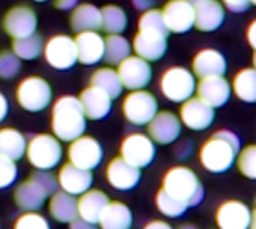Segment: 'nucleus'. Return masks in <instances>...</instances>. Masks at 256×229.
Listing matches in <instances>:
<instances>
[{
    "instance_id": "nucleus-1",
    "label": "nucleus",
    "mask_w": 256,
    "mask_h": 229,
    "mask_svg": "<svg viewBox=\"0 0 256 229\" xmlns=\"http://www.w3.org/2000/svg\"><path fill=\"white\" fill-rule=\"evenodd\" d=\"M242 148L237 134L228 129L214 132L200 150V162L202 168L212 174H224L236 164L237 153Z\"/></svg>"
},
{
    "instance_id": "nucleus-2",
    "label": "nucleus",
    "mask_w": 256,
    "mask_h": 229,
    "mask_svg": "<svg viewBox=\"0 0 256 229\" xmlns=\"http://www.w3.org/2000/svg\"><path fill=\"white\" fill-rule=\"evenodd\" d=\"M87 118L78 98L66 94L58 98L52 105L51 130L62 142H70L84 135Z\"/></svg>"
},
{
    "instance_id": "nucleus-3",
    "label": "nucleus",
    "mask_w": 256,
    "mask_h": 229,
    "mask_svg": "<svg viewBox=\"0 0 256 229\" xmlns=\"http://www.w3.org/2000/svg\"><path fill=\"white\" fill-rule=\"evenodd\" d=\"M162 189L184 202L189 208L200 206L206 196L204 186L196 172L183 165L172 166L166 171L164 176Z\"/></svg>"
},
{
    "instance_id": "nucleus-4",
    "label": "nucleus",
    "mask_w": 256,
    "mask_h": 229,
    "mask_svg": "<svg viewBox=\"0 0 256 229\" xmlns=\"http://www.w3.org/2000/svg\"><path fill=\"white\" fill-rule=\"evenodd\" d=\"M24 156L34 170L51 171L63 159L62 141L50 134H38L27 142Z\"/></svg>"
},
{
    "instance_id": "nucleus-5",
    "label": "nucleus",
    "mask_w": 256,
    "mask_h": 229,
    "mask_svg": "<svg viewBox=\"0 0 256 229\" xmlns=\"http://www.w3.org/2000/svg\"><path fill=\"white\" fill-rule=\"evenodd\" d=\"M15 98L22 110L28 112H40L51 104L52 88L46 80L32 75L18 84Z\"/></svg>"
},
{
    "instance_id": "nucleus-6",
    "label": "nucleus",
    "mask_w": 256,
    "mask_h": 229,
    "mask_svg": "<svg viewBox=\"0 0 256 229\" xmlns=\"http://www.w3.org/2000/svg\"><path fill=\"white\" fill-rule=\"evenodd\" d=\"M160 92L162 94L174 104H182L194 96L196 88L195 75L182 66H172L166 69L160 76Z\"/></svg>"
},
{
    "instance_id": "nucleus-7",
    "label": "nucleus",
    "mask_w": 256,
    "mask_h": 229,
    "mask_svg": "<svg viewBox=\"0 0 256 229\" xmlns=\"http://www.w3.org/2000/svg\"><path fill=\"white\" fill-rule=\"evenodd\" d=\"M124 118L134 126H147L159 111L158 99L147 90H132L122 104Z\"/></svg>"
},
{
    "instance_id": "nucleus-8",
    "label": "nucleus",
    "mask_w": 256,
    "mask_h": 229,
    "mask_svg": "<svg viewBox=\"0 0 256 229\" xmlns=\"http://www.w3.org/2000/svg\"><path fill=\"white\" fill-rule=\"evenodd\" d=\"M154 156L156 146L146 134H129L120 144V158L140 170L148 166L154 160Z\"/></svg>"
},
{
    "instance_id": "nucleus-9",
    "label": "nucleus",
    "mask_w": 256,
    "mask_h": 229,
    "mask_svg": "<svg viewBox=\"0 0 256 229\" xmlns=\"http://www.w3.org/2000/svg\"><path fill=\"white\" fill-rule=\"evenodd\" d=\"M68 159L72 165L81 170L93 171L104 159V148L96 138L90 135H81L69 142Z\"/></svg>"
},
{
    "instance_id": "nucleus-10",
    "label": "nucleus",
    "mask_w": 256,
    "mask_h": 229,
    "mask_svg": "<svg viewBox=\"0 0 256 229\" xmlns=\"http://www.w3.org/2000/svg\"><path fill=\"white\" fill-rule=\"evenodd\" d=\"M219 229H255V212L243 201L228 200L216 210Z\"/></svg>"
},
{
    "instance_id": "nucleus-11",
    "label": "nucleus",
    "mask_w": 256,
    "mask_h": 229,
    "mask_svg": "<svg viewBox=\"0 0 256 229\" xmlns=\"http://www.w3.org/2000/svg\"><path fill=\"white\" fill-rule=\"evenodd\" d=\"M44 57L46 63L57 70H68L78 62L74 38L68 34H56L44 45Z\"/></svg>"
},
{
    "instance_id": "nucleus-12",
    "label": "nucleus",
    "mask_w": 256,
    "mask_h": 229,
    "mask_svg": "<svg viewBox=\"0 0 256 229\" xmlns=\"http://www.w3.org/2000/svg\"><path fill=\"white\" fill-rule=\"evenodd\" d=\"M117 69L118 78L123 84V88L132 90H142L146 88L153 76V69L150 62L138 57L129 56L123 62H120Z\"/></svg>"
},
{
    "instance_id": "nucleus-13",
    "label": "nucleus",
    "mask_w": 256,
    "mask_h": 229,
    "mask_svg": "<svg viewBox=\"0 0 256 229\" xmlns=\"http://www.w3.org/2000/svg\"><path fill=\"white\" fill-rule=\"evenodd\" d=\"M3 28L14 39L30 36L36 33V28H38L36 12L30 6L16 4L4 14Z\"/></svg>"
},
{
    "instance_id": "nucleus-14",
    "label": "nucleus",
    "mask_w": 256,
    "mask_h": 229,
    "mask_svg": "<svg viewBox=\"0 0 256 229\" xmlns=\"http://www.w3.org/2000/svg\"><path fill=\"white\" fill-rule=\"evenodd\" d=\"M216 112L214 108L206 104L200 98H189L182 102L180 108V122L190 130H206L214 122Z\"/></svg>"
},
{
    "instance_id": "nucleus-15",
    "label": "nucleus",
    "mask_w": 256,
    "mask_h": 229,
    "mask_svg": "<svg viewBox=\"0 0 256 229\" xmlns=\"http://www.w3.org/2000/svg\"><path fill=\"white\" fill-rule=\"evenodd\" d=\"M182 122L178 116L171 111H158L156 116L148 122V136L154 144L168 146L178 140L182 135Z\"/></svg>"
},
{
    "instance_id": "nucleus-16",
    "label": "nucleus",
    "mask_w": 256,
    "mask_h": 229,
    "mask_svg": "<svg viewBox=\"0 0 256 229\" xmlns=\"http://www.w3.org/2000/svg\"><path fill=\"white\" fill-rule=\"evenodd\" d=\"M105 177L108 184L120 192L132 190L138 186L141 180V170L128 164L120 156L114 158L105 170Z\"/></svg>"
},
{
    "instance_id": "nucleus-17",
    "label": "nucleus",
    "mask_w": 256,
    "mask_h": 229,
    "mask_svg": "<svg viewBox=\"0 0 256 229\" xmlns=\"http://www.w3.org/2000/svg\"><path fill=\"white\" fill-rule=\"evenodd\" d=\"M162 16L170 33H186L194 28L195 9L186 0H170L162 9Z\"/></svg>"
},
{
    "instance_id": "nucleus-18",
    "label": "nucleus",
    "mask_w": 256,
    "mask_h": 229,
    "mask_svg": "<svg viewBox=\"0 0 256 229\" xmlns=\"http://www.w3.org/2000/svg\"><path fill=\"white\" fill-rule=\"evenodd\" d=\"M168 34L153 32V30H138L134 38L132 48L138 57L147 62L160 60L168 48Z\"/></svg>"
},
{
    "instance_id": "nucleus-19",
    "label": "nucleus",
    "mask_w": 256,
    "mask_h": 229,
    "mask_svg": "<svg viewBox=\"0 0 256 229\" xmlns=\"http://www.w3.org/2000/svg\"><path fill=\"white\" fill-rule=\"evenodd\" d=\"M56 177H57L60 190L74 196L82 195L84 192L92 189V184H93V172L87 170H81L72 165L70 162L64 164Z\"/></svg>"
},
{
    "instance_id": "nucleus-20",
    "label": "nucleus",
    "mask_w": 256,
    "mask_h": 229,
    "mask_svg": "<svg viewBox=\"0 0 256 229\" xmlns=\"http://www.w3.org/2000/svg\"><path fill=\"white\" fill-rule=\"evenodd\" d=\"M195 92H198V98L202 99L213 108H220L226 105L231 98V84L225 76H206L201 78Z\"/></svg>"
},
{
    "instance_id": "nucleus-21",
    "label": "nucleus",
    "mask_w": 256,
    "mask_h": 229,
    "mask_svg": "<svg viewBox=\"0 0 256 229\" xmlns=\"http://www.w3.org/2000/svg\"><path fill=\"white\" fill-rule=\"evenodd\" d=\"M78 62L84 66H93L104 60V38L94 30L80 32L74 38Z\"/></svg>"
},
{
    "instance_id": "nucleus-22",
    "label": "nucleus",
    "mask_w": 256,
    "mask_h": 229,
    "mask_svg": "<svg viewBox=\"0 0 256 229\" xmlns=\"http://www.w3.org/2000/svg\"><path fill=\"white\" fill-rule=\"evenodd\" d=\"M48 198L50 194L33 177L18 184L14 194V201L22 212H39Z\"/></svg>"
},
{
    "instance_id": "nucleus-23",
    "label": "nucleus",
    "mask_w": 256,
    "mask_h": 229,
    "mask_svg": "<svg viewBox=\"0 0 256 229\" xmlns=\"http://www.w3.org/2000/svg\"><path fill=\"white\" fill-rule=\"evenodd\" d=\"M226 72V58L225 56L214 50V48H206L195 54L192 60V74L198 78L206 76H224Z\"/></svg>"
},
{
    "instance_id": "nucleus-24",
    "label": "nucleus",
    "mask_w": 256,
    "mask_h": 229,
    "mask_svg": "<svg viewBox=\"0 0 256 229\" xmlns=\"http://www.w3.org/2000/svg\"><path fill=\"white\" fill-rule=\"evenodd\" d=\"M78 100L82 106L86 118L88 120H102L111 112L112 99L98 87L90 86L84 88Z\"/></svg>"
},
{
    "instance_id": "nucleus-25",
    "label": "nucleus",
    "mask_w": 256,
    "mask_h": 229,
    "mask_svg": "<svg viewBox=\"0 0 256 229\" xmlns=\"http://www.w3.org/2000/svg\"><path fill=\"white\" fill-rule=\"evenodd\" d=\"M195 22L200 32H214L220 28L225 21V8L219 0H202L194 6Z\"/></svg>"
},
{
    "instance_id": "nucleus-26",
    "label": "nucleus",
    "mask_w": 256,
    "mask_h": 229,
    "mask_svg": "<svg viewBox=\"0 0 256 229\" xmlns=\"http://www.w3.org/2000/svg\"><path fill=\"white\" fill-rule=\"evenodd\" d=\"M132 225L134 213L120 201H110L98 220L99 229H130Z\"/></svg>"
},
{
    "instance_id": "nucleus-27",
    "label": "nucleus",
    "mask_w": 256,
    "mask_h": 229,
    "mask_svg": "<svg viewBox=\"0 0 256 229\" xmlns=\"http://www.w3.org/2000/svg\"><path fill=\"white\" fill-rule=\"evenodd\" d=\"M110 201L111 200L105 192L99 189H88L87 192L80 195V198L76 200L78 218L92 224H98L104 208L106 207Z\"/></svg>"
},
{
    "instance_id": "nucleus-28",
    "label": "nucleus",
    "mask_w": 256,
    "mask_h": 229,
    "mask_svg": "<svg viewBox=\"0 0 256 229\" xmlns=\"http://www.w3.org/2000/svg\"><path fill=\"white\" fill-rule=\"evenodd\" d=\"M48 213L52 220L58 224H70L78 218L76 196L69 195L63 190H56L48 201Z\"/></svg>"
},
{
    "instance_id": "nucleus-29",
    "label": "nucleus",
    "mask_w": 256,
    "mask_h": 229,
    "mask_svg": "<svg viewBox=\"0 0 256 229\" xmlns=\"http://www.w3.org/2000/svg\"><path fill=\"white\" fill-rule=\"evenodd\" d=\"M70 27L76 33L100 30V9L92 3L76 4L70 14Z\"/></svg>"
},
{
    "instance_id": "nucleus-30",
    "label": "nucleus",
    "mask_w": 256,
    "mask_h": 229,
    "mask_svg": "<svg viewBox=\"0 0 256 229\" xmlns=\"http://www.w3.org/2000/svg\"><path fill=\"white\" fill-rule=\"evenodd\" d=\"M26 147L27 140L20 130L14 128L0 129V156L18 162L24 158Z\"/></svg>"
},
{
    "instance_id": "nucleus-31",
    "label": "nucleus",
    "mask_w": 256,
    "mask_h": 229,
    "mask_svg": "<svg viewBox=\"0 0 256 229\" xmlns=\"http://www.w3.org/2000/svg\"><path fill=\"white\" fill-rule=\"evenodd\" d=\"M90 86L100 88L112 100L117 99L123 92V84L118 78V74L112 68H100L94 70L90 78Z\"/></svg>"
},
{
    "instance_id": "nucleus-32",
    "label": "nucleus",
    "mask_w": 256,
    "mask_h": 229,
    "mask_svg": "<svg viewBox=\"0 0 256 229\" xmlns=\"http://www.w3.org/2000/svg\"><path fill=\"white\" fill-rule=\"evenodd\" d=\"M132 45L122 34H108L104 38V60L108 64H118L130 56Z\"/></svg>"
},
{
    "instance_id": "nucleus-33",
    "label": "nucleus",
    "mask_w": 256,
    "mask_h": 229,
    "mask_svg": "<svg viewBox=\"0 0 256 229\" xmlns=\"http://www.w3.org/2000/svg\"><path fill=\"white\" fill-rule=\"evenodd\" d=\"M128 27V15L117 4H106L100 9V28L108 34H120Z\"/></svg>"
},
{
    "instance_id": "nucleus-34",
    "label": "nucleus",
    "mask_w": 256,
    "mask_h": 229,
    "mask_svg": "<svg viewBox=\"0 0 256 229\" xmlns=\"http://www.w3.org/2000/svg\"><path fill=\"white\" fill-rule=\"evenodd\" d=\"M236 96L248 104L256 102V70L255 68H246L242 69L236 76L232 82V88Z\"/></svg>"
},
{
    "instance_id": "nucleus-35",
    "label": "nucleus",
    "mask_w": 256,
    "mask_h": 229,
    "mask_svg": "<svg viewBox=\"0 0 256 229\" xmlns=\"http://www.w3.org/2000/svg\"><path fill=\"white\" fill-rule=\"evenodd\" d=\"M44 51V40L38 33L12 40V52L20 60H34Z\"/></svg>"
},
{
    "instance_id": "nucleus-36",
    "label": "nucleus",
    "mask_w": 256,
    "mask_h": 229,
    "mask_svg": "<svg viewBox=\"0 0 256 229\" xmlns=\"http://www.w3.org/2000/svg\"><path fill=\"white\" fill-rule=\"evenodd\" d=\"M154 202H156V208L159 210V213L164 214L165 218H170V219L182 218L189 210V207L184 202H182L180 200L171 196L162 188L158 190Z\"/></svg>"
},
{
    "instance_id": "nucleus-37",
    "label": "nucleus",
    "mask_w": 256,
    "mask_h": 229,
    "mask_svg": "<svg viewBox=\"0 0 256 229\" xmlns=\"http://www.w3.org/2000/svg\"><path fill=\"white\" fill-rule=\"evenodd\" d=\"M237 166L240 170V172L248 177L249 180H255L256 178V147L254 144L244 147L243 150L240 148V152L237 153L236 158Z\"/></svg>"
},
{
    "instance_id": "nucleus-38",
    "label": "nucleus",
    "mask_w": 256,
    "mask_h": 229,
    "mask_svg": "<svg viewBox=\"0 0 256 229\" xmlns=\"http://www.w3.org/2000/svg\"><path fill=\"white\" fill-rule=\"evenodd\" d=\"M138 28L140 30H153V32L164 33V34H170V30L166 28V24L162 16V10L153 9V8L148 10H144V14L140 16Z\"/></svg>"
},
{
    "instance_id": "nucleus-39",
    "label": "nucleus",
    "mask_w": 256,
    "mask_h": 229,
    "mask_svg": "<svg viewBox=\"0 0 256 229\" xmlns=\"http://www.w3.org/2000/svg\"><path fill=\"white\" fill-rule=\"evenodd\" d=\"M14 229H51V224L39 212H24L15 219Z\"/></svg>"
},
{
    "instance_id": "nucleus-40",
    "label": "nucleus",
    "mask_w": 256,
    "mask_h": 229,
    "mask_svg": "<svg viewBox=\"0 0 256 229\" xmlns=\"http://www.w3.org/2000/svg\"><path fill=\"white\" fill-rule=\"evenodd\" d=\"M21 70V60L12 51H0V78L12 80Z\"/></svg>"
},
{
    "instance_id": "nucleus-41",
    "label": "nucleus",
    "mask_w": 256,
    "mask_h": 229,
    "mask_svg": "<svg viewBox=\"0 0 256 229\" xmlns=\"http://www.w3.org/2000/svg\"><path fill=\"white\" fill-rule=\"evenodd\" d=\"M18 178L16 162L0 156V190L10 188Z\"/></svg>"
},
{
    "instance_id": "nucleus-42",
    "label": "nucleus",
    "mask_w": 256,
    "mask_h": 229,
    "mask_svg": "<svg viewBox=\"0 0 256 229\" xmlns=\"http://www.w3.org/2000/svg\"><path fill=\"white\" fill-rule=\"evenodd\" d=\"M30 177H33L48 194L50 196L58 189V183H57V177L50 172V171H40V170H36Z\"/></svg>"
},
{
    "instance_id": "nucleus-43",
    "label": "nucleus",
    "mask_w": 256,
    "mask_h": 229,
    "mask_svg": "<svg viewBox=\"0 0 256 229\" xmlns=\"http://www.w3.org/2000/svg\"><path fill=\"white\" fill-rule=\"evenodd\" d=\"M222 3H224L231 12H236V14L246 12V10L252 6L250 0H222Z\"/></svg>"
},
{
    "instance_id": "nucleus-44",
    "label": "nucleus",
    "mask_w": 256,
    "mask_h": 229,
    "mask_svg": "<svg viewBox=\"0 0 256 229\" xmlns=\"http://www.w3.org/2000/svg\"><path fill=\"white\" fill-rule=\"evenodd\" d=\"M69 229H99V226H98V224H92L81 218H76L75 220H72L69 224Z\"/></svg>"
},
{
    "instance_id": "nucleus-45",
    "label": "nucleus",
    "mask_w": 256,
    "mask_h": 229,
    "mask_svg": "<svg viewBox=\"0 0 256 229\" xmlns=\"http://www.w3.org/2000/svg\"><path fill=\"white\" fill-rule=\"evenodd\" d=\"M142 229H174L171 224H168L166 220H159V219H154V220H150L148 224L144 225Z\"/></svg>"
},
{
    "instance_id": "nucleus-46",
    "label": "nucleus",
    "mask_w": 256,
    "mask_h": 229,
    "mask_svg": "<svg viewBox=\"0 0 256 229\" xmlns=\"http://www.w3.org/2000/svg\"><path fill=\"white\" fill-rule=\"evenodd\" d=\"M78 4V0H54V6L60 10L74 9Z\"/></svg>"
},
{
    "instance_id": "nucleus-47",
    "label": "nucleus",
    "mask_w": 256,
    "mask_h": 229,
    "mask_svg": "<svg viewBox=\"0 0 256 229\" xmlns=\"http://www.w3.org/2000/svg\"><path fill=\"white\" fill-rule=\"evenodd\" d=\"M154 3H156V0H132L134 8L138 10H142V12L152 9L154 6Z\"/></svg>"
},
{
    "instance_id": "nucleus-48",
    "label": "nucleus",
    "mask_w": 256,
    "mask_h": 229,
    "mask_svg": "<svg viewBox=\"0 0 256 229\" xmlns=\"http://www.w3.org/2000/svg\"><path fill=\"white\" fill-rule=\"evenodd\" d=\"M8 112H9V104H8V99H6V96L0 92V123L8 117Z\"/></svg>"
},
{
    "instance_id": "nucleus-49",
    "label": "nucleus",
    "mask_w": 256,
    "mask_h": 229,
    "mask_svg": "<svg viewBox=\"0 0 256 229\" xmlns=\"http://www.w3.org/2000/svg\"><path fill=\"white\" fill-rule=\"evenodd\" d=\"M255 28H256V22L254 21V22L249 26V30H248V39H249V44H250V46H252V48H255L256 46Z\"/></svg>"
},
{
    "instance_id": "nucleus-50",
    "label": "nucleus",
    "mask_w": 256,
    "mask_h": 229,
    "mask_svg": "<svg viewBox=\"0 0 256 229\" xmlns=\"http://www.w3.org/2000/svg\"><path fill=\"white\" fill-rule=\"evenodd\" d=\"M177 229H200L198 226L192 225V224H184V225H180Z\"/></svg>"
},
{
    "instance_id": "nucleus-51",
    "label": "nucleus",
    "mask_w": 256,
    "mask_h": 229,
    "mask_svg": "<svg viewBox=\"0 0 256 229\" xmlns=\"http://www.w3.org/2000/svg\"><path fill=\"white\" fill-rule=\"evenodd\" d=\"M186 2H188V3H190V4H194V6H195V4H198V3H200V2H202V0H186Z\"/></svg>"
},
{
    "instance_id": "nucleus-52",
    "label": "nucleus",
    "mask_w": 256,
    "mask_h": 229,
    "mask_svg": "<svg viewBox=\"0 0 256 229\" xmlns=\"http://www.w3.org/2000/svg\"><path fill=\"white\" fill-rule=\"evenodd\" d=\"M33 2H39L40 3V2H48V0H33Z\"/></svg>"
},
{
    "instance_id": "nucleus-53",
    "label": "nucleus",
    "mask_w": 256,
    "mask_h": 229,
    "mask_svg": "<svg viewBox=\"0 0 256 229\" xmlns=\"http://www.w3.org/2000/svg\"><path fill=\"white\" fill-rule=\"evenodd\" d=\"M250 3H252V4H255V3H256V0H250Z\"/></svg>"
}]
</instances>
